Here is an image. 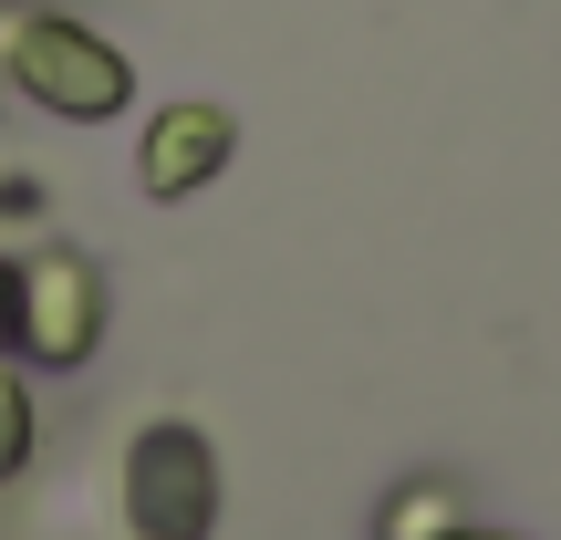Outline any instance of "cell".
<instances>
[{
	"label": "cell",
	"instance_id": "obj_1",
	"mask_svg": "<svg viewBox=\"0 0 561 540\" xmlns=\"http://www.w3.org/2000/svg\"><path fill=\"white\" fill-rule=\"evenodd\" d=\"M115 499H125V530H136V540H219V520H229V468H219V447H208V426L146 416L136 437H125Z\"/></svg>",
	"mask_w": 561,
	"mask_h": 540
},
{
	"label": "cell",
	"instance_id": "obj_5",
	"mask_svg": "<svg viewBox=\"0 0 561 540\" xmlns=\"http://www.w3.org/2000/svg\"><path fill=\"white\" fill-rule=\"evenodd\" d=\"M32 447H42V405H32V364L21 354H0V489L32 468Z\"/></svg>",
	"mask_w": 561,
	"mask_h": 540
},
{
	"label": "cell",
	"instance_id": "obj_7",
	"mask_svg": "<svg viewBox=\"0 0 561 540\" xmlns=\"http://www.w3.org/2000/svg\"><path fill=\"white\" fill-rule=\"evenodd\" d=\"M21 343V250H0V354Z\"/></svg>",
	"mask_w": 561,
	"mask_h": 540
},
{
	"label": "cell",
	"instance_id": "obj_9",
	"mask_svg": "<svg viewBox=\"0 0 561 540\" xmlns=\"http://www.w3.org/2000/svg\"><path fill=\"white\" fill-rule=\"evenodd\" d=\"M447 540H520V530H489V520H458V530H447Z\"/></svg>",
	"mask_w": 561,
	"mask_h": 540
},
{
	"label": "cell",
	"instance_id": "obj_3",
	"mask_svg": "<svg viewBox=\"0 0 561 540\" xmlns=\"http://www.w3.org/2000/svg\"><path fill=\"white\" fill-rule=\"evenodd\" d=\"M32 375H83L104 354V271L83 261L73 240H42L21 250V343H11Z\"/></svg>",
	"mask_w": 561,
	"mask_h": 540
},
{
	"label": "cell",
	"instance_id": "obj_6",
	"mask_svg": "<svg viewBox=\"0 0 561 540\" xmlns=\"http://www.w3.org/2000/svg\"><path fill=\"white\" fill-rule=\"evenodd\" d=\"M468 509H458V489H437V479H416V489H396L385 499V520H375V540H447Z\"/></svg>",
	"mask_w": 561,
	"mask_h": 540
},
{
	"label": "cell",
	"instance_id": "obj_4",
	"mask_svg": "<svg viewBox=\"0 0 561 540\" xmlns=\"http://www.w3.org/2000/svg\"><path fill=\"white\" fill-rule=\"evenodd\" d=\"M240 166V115L208 94H178L136 125V198L178 208V198H208V187Z\"/></svg>",
	"mask_w": 561,
	"mask_h": 540
},
{
	"label": "cell",
	"instance_id": "obj_2",
	"mask_svg": "<svg viewBox=\"0 0 561 540\" xmlns=\"http://www.w3.org/2000/svg\"><path fill=\"white\" fill-rule=\"evenodd\" d=\"M0 83H11L21 104H42V115H62V125H115L125 104H136V62L73 11H32L21 21V32L0 42Z\"/></svg>",
	"mask_w": 561,
	"mask_h": 540
},
{
	"label": "cell",
	"instance_id": "obj_8",
	"mask_svg": "<svg viewBox=\"0 0 561 540\" xmlns=\"http://www.w3.org/2000/svg\"><path fill=\"white\" fill-rule=\"evenodd\" d=\"M32 208H42V187H32V177H0V219H32Z\"/></svg>",
	"mask_w": 561,
	"mask_h": 540
}]
</instances>
